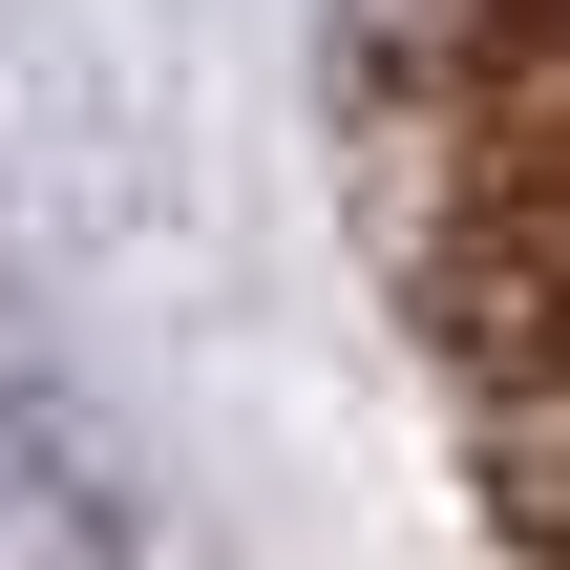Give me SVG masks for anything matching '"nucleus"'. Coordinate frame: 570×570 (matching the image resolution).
<instances>
[{
	"label": "nucleus",
	"mask_w": 570,
	"mask_h": 570,
	"mask_svg": "<svg viewBox=\"0 0 570 570\" xmlns=\"http://www.w3.org/2000/svg\"><path fill=\"white\" fill-rule=\"evenodd\" d=\"M0 570H148L106 444H85V402H63L42 338H21V296H0Z\"/></svg>",
	"instance_id": "f257e3e1"
}]
</instances>
